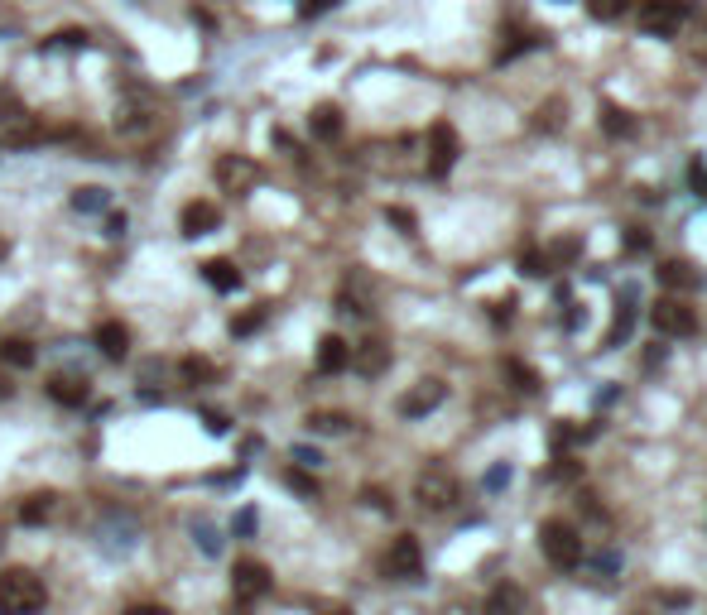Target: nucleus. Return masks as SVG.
I'll return each instance as SVG.
<instances>
[{
  "label": "nucleus",
  "mask_w": 707,
  "mask_h": 615,
  "mask_svg": "<svg viewBox=\"0 0 707 615\" xmlns=\"http://www.w3.org/2000/svg\"><path fill=\"white\" fill-rule=\"evenodd\" d=\"M217 227H222V212H217V202H188V207H183V217H178V231L183 236H212Z\"/></svg>",
  "instance_id": "11"
},
{
  "label": "nucleus",
  "mask_w": 707,
  "mask_h": 615,
  "mask_svg": "<svg viewBox=\"0 0 707 615\" xmlns=\"http://www.w3.org/2000/svg\"><path fill=\"white\" fill-rule=\"evenodd\" d=\"M505 375H510L515 389H525V395H539V389H544V385H539V370L525 366V361H505Z\"/></svg>",
  "instance_id": "23"
},
{
  "label": "nucleus",
  "mask_w": 707,
  "mask_h": 615,
  "mask_svg": "<svg viewBox=\"0 0 707 615\" xmlns=\"http://www.w3.org/2000/svg\"><path fill=\"white\" fill-rule=\"evenodd\" d=\"M505 476H510V471H505V467H496V471H491V481H486V486H491V490H500V486H505Z\"/></svg>",
  "instance_id": "42"
},
{
  "label": "nucleus",
  "mask_w": 707,
  "mask_h": 615,
  "mask_svg": "<svg viewBox=\"0 0 707 615\" xmlns=\"http://www.w3.org/2000/svg\"><path fill=\"white\" fill-rule=\"evenodd\" d=\"M260 178V168L241 159V154H227V159H217V183L227 187V193H246V187H256Z\"/></svg>",
  "instance_id": "10"
},
{
  "label": "nucleus",
  "mask_w": 707,
  "mask_h": 615,
  "mask_svg": "<svg viewBox=\"0 0 707 615\" xmlns=\"http://www.w3.org/2000/svg\"><path fill=\"white\" fill-rule=\"evenodd\" d=\"M284 481H289V490H298V495H308V500H313V495H318V486L308 481V476H303V471H289V476H284Z\"/></svg>",
  "instance_id": "34"
},
{
  "label": "nucleus",
  "mask_w": 707,
  "mask_h": 615,
  "mask_svg": "<svg viewBox=\"0 0 707 615\" xmlns=\"http://www.w3.org/2000/svg\"><path fill=\"white\" fill-rule=\"evenodd\" d=\"M578 250H582V241H559V246H553V260H572Z\"/></svg>",
  "instance_id": "38"
},
{
  "label": "nucleus",
  "mask_w": 707,
  "mask_h": 615,
  "mask_svg": "<svg viewBox=\"0 0 707 615\" xmlns=\"http://www.w3.org/2000/svg\"><path fill=\"white\" fill-rule=\"evenodd\" d=\"M601 130L616 135V140H631V135H635V121H631V111H621V106H611V101H601Z\"/></svg>",
  "instance_id": "18"
},
{
  "label": "nucleus",
  "mask_w": 707,
  "mask_h": 615,
  "mask_svg": "<svg viewBox=\"0 0 707 615\" xmlns=\"http://www.w3.org/2000/svg\"><path fill=\"white\" fill-rule=\"evenodd\" d=\"M414 500L429 509V515H443V509L458 505V481H452L448 471H424L414 481Z\"/></svg>",
  "instance_id": "4"
},
{
  "label": "nucleus",
  "mask_w": 707,
  "mask_h": 615,
  "mask_svg": "<svg viewBox=\"0 0 707 615\" xmlns=\"http://www.w3.org/2000/svg\"><path fill=\"white\" fill-rule=\"evenodd\" d=\"M520 275H530V279H544L549 275V255L544 250H520Z\"/></svg>",
  "instance_id": "25"
},
{
  "label": "nucleus",
  "mask_w": 707,
  "mask_h": 615,
  "mask_svg": "<svg viewBox=\"0 0 707 615\" xmlns=\"http://www.w3.org/2000/svg\"><path fill=\"white\" fill-rule=\"evenodd\" d=\"M688 183H693V193H698V197H707V164H702V159L688 168Z\"/></svg>",
  "instance_id": "36"
},
{
  "label": "nucleus",
  "mask_w": 707,
  "mask_h": 615,
  "mask_svg": "<svg viewBox=\"0 0 707 615\" xmlns=\"http://www.w3.org/2000/svg\"><path fill=\"white\" fill-rule=\"evenodd\" d=\"M48 48H87V34L82 29H63V34H54V44Z\"/></svg>",
  "instance_id": "31"
},
{
  "label": "nucleus",
  "mask_w": 707,
  "mask_h": 615,
  "mask_svg": "<svg viewBox=\"0 0 707 615\" xmlns=\"http://www.w3.org/2000/svg\"><path fill=\"white\" fill-rule=\"evenodd\" d=\"M0 361L15 366V370H29L34 366V347L20 341V337H5V341H0Z\"/></svg>",
  "instance_id": "22"
},
{
  "label": "nucleus",
  "mask_w": 707,
  "mask_h": 615,
  "mask_svg": "<svg viewBox=\"0 0 707 615\" xmlns=\"http://www.w3.org/2000/svg\"><path fill=\"white\" fill-rule=\"evenodd\" d=\"M0 260H5V241H0Z\"/></svg>",
  "instance_id": "44"
},
{
  "label": "nucleus",
  "mask_w": 707,
  "mask_h": 615,
  "mask_svg": "<svg viewBox=\"0 0 707 615\" xmlns=\"http://www.w3.org/2000/svg\"><path fill=\"white\" fill-rule=\"evenodd\" d=\"M212 361H197V356H188V361H183V380L188 385H202V380H212Z\"/></svg>",
  "instance_id": "28"
},
{
  "label": "nucleus",
  "mask_w": 707,
  "mask_h": 615,
  "mask_svg": "<svg viewBox=\"0 0 707 615\" xmlns=\"http://www.w3.org/2000/svg\"><path fill=\"white\" fill-rule=\"evenodd\" d=\"M231 591H236V601H260V596L269 591V568L256 558H241L231 568Z\"/></svg>",
  "instance_id": "8"
},
{
  "label": "nucleus",
  "mask_w": 707,
  "mask_h": 615,
  "mask_svg": "<svg viewBox=\"0 0 707 615\" xmlns=\"http://www.w3.org/2000/svg\"><path fill=\"white\" fill-rule=\"evenodd\" d=\"M202 275H207V284L217 288V294H236V288H241V269H236L231 260H207Z\"/></svg>",
  "instance_id": "17"
},
{
  "label": "nucleus",
  "mask_w": 707,
  "mask_h": 615,
  "mask_svg": "<svg viewBox=\"0 0 707 615\" xmlns=\"http://www.w3.org/2000/svg\"><path fill=\"white\" fill-rule=\"evenodd\" d=\"M48 515H54V495H48V490L44 495H29V500L20 505V519L25 524H44Z\"/></svg>",
  "instance_id": "24"
},
{
  "label": "nucleus",
  "mask_w": 707,
  "mask_h": 615,
  "mask_svg": "<svg viewBox=\"0 0 707 615\" xmlns=\"http://www.w3.org/2000/svg\"><path fill=\"white\" fill-rule=\"evenodd\" d=\"M351 366H357L366 380H370V375H385V370H390V347L370 337V341H361V347L351 351Z\"/></svg>",
  "instance_id": "12"
},
{
  "label": "nucleus",
  "mask_w": 707,
  "mask_h": 615,
  "mask_svg": "<svg viewBox=\"0 0 707 615\" xmlns=\"http://www.w3.org/2000/svg\"><path fill=\"white\" fill-rule=\"evenodd\" d=\"M202 418H207L212 433H227V418H222V414H202Z\"/></svg>",
  "instance_id": "41"
},
{
  "label": "nucleus",
  "mask_w": 707,
  "mask_h": 615,
  "mask_svg": "<svg viewBox=\"0 0 707 615\" xmlns=\"http://www.w3.org/2000/svg\"><path fill=\"white\" fill-rule=\"evenodd\" d=\"M631 328H635V288H621V313L611 322V332H606V347H626Z\"/></svg>",
  "instance_id": "15"
},
{
  "label": "nucleus",
  "mask_w": 707,
  "mask_h": 615,
  "mask_svg": "<svg viewBox=\"0 0 707 615\" xmlns=\"http://www.w3.org/2000/svg\"><path fill=\"white\" fill-rule=\"evenodd\" d=\"M96 341V351L106 356V361H126V351H130V332L121 328V322H101V328L92 332Z\"/></svg>",
  "instance_id": "13"
},
{
  "label": "nucleus",
  "mask_w": 707,
  "mask_h": 615,
  "mask_svg": "<svg viewBox=\"0 0 707 615\" xmlns=\"http://www.w3.org/2000/svg\"><path fill=\"white\" fill-rule=\"evenodd\" d=\"M44 601H48V591L29 568H5L0 572V610L5 615H39Z\"/></svg>",
  "instance_id": "1"
},
{
  "label": "nucleus",
  "mask_w": 707,
  "mask_h": 615,
  "mask_svg": "<svg viewBox=\"0 0 707 615\" xmlns=\"http://www.w3.org/2000/svg\"><path fill=\"white\" fill-rule=\"evenodd\" d=\"M48 395H54L58 404H67V408H82L87 404V380H67V375H58V380L48 385Z\"/></svg>",
  "instance_id": "20"
},
{
  "label": "nucleus",
  "mask_w": 707,
  "mask_h": 615,
  "mask_svg": "<svg viewBox=\"0 0 707 615\" xmlns=\"http://www.w3.org/2000/svg\"><path fill=\"white\" fill-rule=\"evenodd\" d=\"M308 130L318 135V140H337V135H342V111H337V106H318L308 116Z\"/></svg>",
  "instance_id": "19"
},
{
  "label": "nucleus",
  "mask_w": 707,
  "mask_h": 615,
  "mask_svg": "<svg viewBox=\"0 0 707 615\" xmlns=\"http://www.w3.org/2000/svg\"><path fill=\"white\" fill-rule=\"evenodd\" d=\"M73 207H77V212H101V207H106V187H77V193H73Z\"/></svg>",
  "instance_id": "27"
},
{
  "label": "nucleus",
  "mask_w": 707,
  "mask_h": 615,
  "mask_svg": "<svg viewBox=\"0 0 707 615\" xmlns=\"http://www.w3.org/2000/svg\"><path fill=\"white\" fill-rule=\"evenodd\" d=\"M688 10H693V0H645L640 5V29L654 34V39H673Z\"/></svg>",
  "instance_id": "3"
},
{
  "label": "nucleus",
  "mask_w": 707,
  "mask_h": 615,
  "mask_svg": "<svg viewBox=\"0 0 707 615\" xmlns=\"http://www.w3.org/2000/svg\"><path fill=\"white\" fill-rule=\"evenodd\" d=\"M260 322H265V308H256V313H241L231 322V337H250V332H260Z\"/></svg>",
  "instance_id": "30"
},
{
  "label": "nucleus",
  "mask_w": 707,
  "mask_h": 615,
  "mask_svg": "<svg viewBox=\"0 0 707 615\" xmlns=\"http://www.w3.org/2000/svg\"><path fill=\"white\" fill-rule=\"evenodd\" d=\"M650 318H654V328H660L664 337H693V332H698L693 308L679 303V298H660V303L650 308Z\"/></svg>",
  "instance_id": "7"
},
{
  "label": "nucleus",
  "mask_w": 707,
  "mask_h": 615,
  "mask_svg": "<svg viewBox=\"0 0 707 615\" xmlns=\"http://www.w3.org/2000/svg\"><path fill=\"white\" fill-rule=\"evenodd\" d=\"M443 399H448V385H443V380H419L409 395L399 399V414H404V418H424V414H433Z\"/></svg>",
  "instance_id": "9"
},
{
  "label": "nucleus",
  "mask_w": 707,
  "mask_h": 615,
  "mask_svg": "<svg viewBox=\"0 0 707 615\" xmlns=\"http://www.w3.org/2000/svg\"><path fill=\"white\" fill-rule=\"evenodd\" d=\"M385 217H390V221H395V227H399L404 236H414V227H419V221H414V212H404V207H390Z\"/></svg>",
  "instance_id": "35"
},
{
  "label": "nucleus",
  "mask_w": 707,
  "mask_h": 615,
  "mask_svg": "<svg viewBox=\"0 0 707 615\" xmlns=\"http://www.w3.org/2000/svg\"><path fill=\"white\" fill-rule=\"evenodd\" d=\"M419 572H424V549H419V539L399 534L390 543V553H385V577H395V582H414Z\"/></svg>",
  "instance_id": "5"
},
{
  "label": "nucleus",
  "mask_w": 707,
  "mask_h": 615,
  "mask_svg": "<svg viewBox=\"0 0 707 615\" xmlns=\"http://www.w3.org/2000/svg\"><path fill=\"white\" fill-rule=\"evenodd\" d=\"M361 500H366V505H376V509H390V500H385V490H366Z\"/></svg>",
  "instance_id": "40"
},
{
  "label": "nucleus",
  "mask_w": 707,
  "mask_h": 615,
  "mask_svg": "<svg viewBox=\"0 0 707 615\" xmlns=\"http://www.w3.org/2000/svg\"><path fill=\"white\" fill-rule=\"evenodd\" d=\"M332 5H337V0H303L298 15H303V20H313V15H328Z\"/></svg>",
  "instance_id": "37"
},
{
  "label": "nucleus",
  "mask_w": 707,
  "mask_h": 615,
  "mask_svg": "<svg viewBox=\"0 0 707 615\" xmlns=\"http://www.w3.org/2000/svg\"><path fill=\"white\" fill-rule=\"evenodd\" d=\"M308 428L313 433H347V414H313Z\"/></svg>",
  "instance_id": "29"
},
{
  "label": "nucleus",
  "mask_w": 707,
  "mask_h": 615,
  "mask_svg": "<svg viewBox=\"0 0 707 615\" xmlns=\"http://www.w3.org/2000/svg\"><path fill=\"white\" fill-rule=\"evenodd\" d=\"M559 101H544V106H539V121H534V130H553V126H559Z\"/></svg>",
  "instance_id": "32"
},
{
  "label": "nucleus",
  "mask_w": 707,
  "mask_h": 615,
  "mask_svg": "<svg viewBox=\"0 0 707 615\" xmlns=\"http://www.w3.org/2000/svg\"><path fill=\"white\" fill-rule=\"evenodd\" d=\"M539 549H544V558L553 568H578L582 562V539H578V529L563 524V519H549L539 529Z\"/></svg>",
  "instance_id": "2"
},
{
  "label": "nucleus",
  "mask_w": 707,
  "mask_h": 615,
  "mask_svg": "<svg viewBox=\"0 0 707 615\" xmlns=\"http://www.w3.org/2000/svg\"><path fill=\"white\" fill-rule=\"evenodd\" d=\"M631 10V0H587V15L592 20H621Z\"/></svg>",
  "instance_id": "26"
},
{
  "label": "nucleus",
  "mask_w": 707,
  "mask_h": 615,
  "mask_svg": "<svg viewBox=\"0 0 707 615\" xmlns=\"http://www.w3.org/2000/svg\"><path fill=\"white\" fill-rule=\"evenodd\" d=\"M621 246H626V255H635V250H650V231L631 227V231H626V241H621Z\"/></svg>",
  "instance_id": "33"
},
{
  "label": "nucleus",
  "mask_w": 707,
  "mask_h": 615,
  "mask_svg": "<svg viewBox=\"0 0 707 615\" xmlns=\"http://www.w3.org/2000/svg\"><path fill=\"white\" fill-rule=\"evenodd\" d=\"M130 615H168L164 606H130Z\"/></svg>",
  "instance_id": "43"
},
{
  "label": "nucleus",
  "mask_w": 707,
  "mask_h": 615,
  "mask_svg": "<svg viewBox=\"0 0 707 615\" xmlns=\"http://www.w3.org/2000/svg\"><path fill=\"white\" fill-rule=\"evenodd\" d=\"M660 284L664 288H693L698 275H693V265H688V260H664L660 265Z\"/></svg>",
  "instance_id": "21"
},
{
  "label": "nucleus",
  "mask_w": 707,
  "mask_h": 615,
  "mask_svg": "<svg viewBox=\"0 0 707 615\" xmlns=\"http://www.w3.org/2000/svg\"><path fill=\"white\" fill-rule=\"evenodd\" d=\"M452 164H458V130L438 121L429 126V178H448Z\"/></svg>",
  "instance_id": "6"
},
{
  "label": "nucleus",
  "mask_w": 707,
  "mask_h": 615,
  "mask_svg": "<svg viewBox=\"0 0 707 615\" xmlns=\"http://www.w3.org/2000/svg\"><path fill=\"white\" fill-rule=\"evenodd\" d=\"M486 615H525V591L515 582H500L491 591V601H486Z\"/></svg>",
  "instance_id": "16"
},
{
  "label": "nucleus",
  "mask_w": 707,
  "mask_h": 615,
  "mask_svg": "<svg viewBox=\"0 0 707 615\" xmlns=\"http://www.w3.org/2000/svg\"><path fill=\"white\" fill-rule=\"evenodd\" d=\"M294 461H303V467H318V461H323V457H318L313 448H294Z\"/></svg>",
  "instance_id": "39"
},
{
  "label": "nucleus",
  "mask_w": 707,
  "mask_h": 615,
  "mask_svg": "<svg viewBox=\"0 0 707 615\" xmlns=\"http://www.w3.org/2000/svg\"><path fill=\"white\" fill-rule=\"evenodd\" d=\"M351 366V347H347V341L342 337H323V341H318V370H323V375H337V370H347Z\"/></svg>",
  "instance_id": "14"
},
{
  "label": "nucleus",
  "mask_w": 707,
  "mask_h": 615,
  "mask_svg": "<svg viewBox=\"0 0 707 615\" xmlns=\"http://www.w3.org/2000/svg\"><path fill=\"white\" fill-rule=\"evenodd\" d=\"M0 395H10V385H0Z\"/></svg>",
  "instance_id": "45"
}]
</instances>
